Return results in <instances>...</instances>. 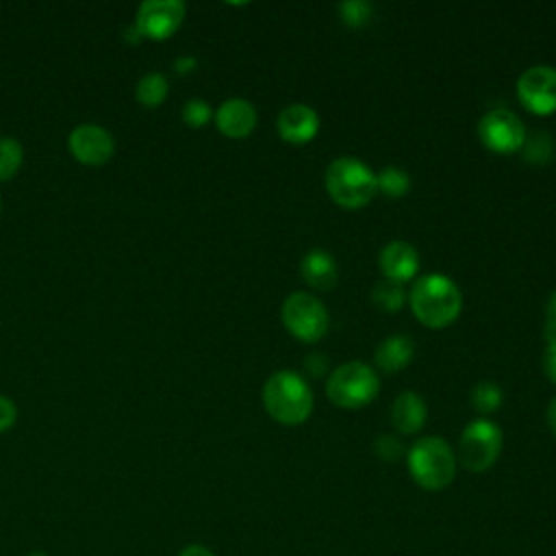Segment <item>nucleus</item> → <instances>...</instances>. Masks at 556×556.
<instances>
[{
	"instance_id": "30",
	"label": "nucleus",
	"mask_w": 556,
	"mask_h": 556,
	"mask_svg": "<svg viewBox=\"0 0 556 556\" xmlns=\"http://www.w3.org/2000/svg\"><path fill=\"white\" fill-rule=\"evenodd\" d=\"M543 367H545L547 378L556 384V339H554V341H547V345H545V352H543Z\"/></svg>"
},
{
	"instance_id": "28",
	"label": "nucleus",
	"mask_w": 556,
	"mask_h": 556,
	"mask_svg": "<svg viewBox=\"0 0 556 556\" xmlns=\"http://www.w3.org/2000/svg\"><path fill=\"white\" fill-rule=\"evenodd\" d=\"M543 337H545V341H554L556 339V289L552 291V295L547 298V304H545Z\"/></svg>"
},
{
	"instance_id": "19",
	"label": "nucleus",
	"mask_w": 556,
	"mask_h": 556,
	"mask_svg": "<svg viewBox=\"0 0 556 556\" xmlns=\"http://www.w3.org/2000/svg\"><path fill=\"white\" fill-rule=\"evenodd\" d=\"M371 302L384 313H397L406 302V291L400 282H393L389 278H380L371 287Z\"/></svg>"
},
{
	"instance_id": "18",
	"label": "nucleus",
	"mask_w": 556,
	"mask_h": 556,
	"mask_svg": "<svg viewBox=\"0 0 556 556\" xmlns=\"http://www.w3.org/2000/svg\"><path fill=\"white\" fill-rule=\"evenodd\" d=\"M167 93H169V83L161 72H148L135 85V100L146 109L161 106Z\"/></svg>"
},
{
	"instance_id": "15",
	"label": "nucleus",
	"mask_w": 556,
	"mask_h": 556,
	"mask_svg": "<svg viewBox=\"0 0 556 556\" xmlns=\"http://www.w3.org/2000/svg\"><path fill=\"white\" fill-rule=\"evenodd\" d=\"M300 276L313 289L330 291L339 280V267L330 252L321 248H313L300 261Z\"/></svg>"
},
{
	"instance_id": "5",
	"label": "nucleus",
	"mask_w": 556,
	"mask_h": 556,
	"mask_svg": "<svg viewBox=\"0 0 556 556\" xmlns=\"http://www.w3.org/2000/svg\"><path fill=\"white\" fill-rule=\"evenodd\" d=\"M378 374L363 361H348L339 365L326 382L328 400L341 408L367 406L378 395Z\"/></svg>"
},
{
	"instance_id": "21",
	"label": "nucleus",
	"mask_w": 556,
	"mask_h": 556,
	"mask_svg": "<svg viewBox=\"0 0 556 556\" xmlns=\"http://www.w3.org/2000/svg\"><path fill=\"white\" fill-rule=\"evenodd\" d=\"M471 406L473 410L482 413V415H489L493 410H497L504 402V393L500 389L497 382L493 380H480L471 387Z\"/></svg>"
},
{
	"instance_id": "16",
	"label": "nucleus",
	"mask_w": 556,
	"mask_h": 556,
	"mask_svg": "<svg viewBox=\"0 0 556 556\" xmlns=\"http://www.w3.org/2000/svg\"><path fill=\"white\" fill-rule=\"evenodd\" d=\"M389 417H391V424H393V428L397 432L415 434V432H419L424 428L426 417H428V408H426V402H424V397L419 393L402 391L393 400Z\"/></svg>"
},
{
	"instance_id": "4",
	"label": "nucleus",
	"mask_w": 556,
	"mask_h": 556,
	"mask_svg": "<svg viewBox=\"0 0 556 556\" xmlns=\"http://www.w3.org/2000/svg\"><path fill=\"white\" fill-rule=\"evenodd\" d=\"M456 454L441 437H421L406 452V465L413 480L426 491H441L456 476Z\"/></svg>"
},
{
	"instance_id": "24",
	"label": "nucleus",
	"mask_w": 556,
	"mask_h": 556,
	"mask_svg": "<svg viewBox=\"0 0 556 556\" xmlns=\"http://www.w3.org/2000/svg\"><path fill=\"white\" fill-rule=\"evenodd\" d=\"M182 122L191 128H202L211 122L213 117V109L211 104L204 100V98H189L185 104H182Z\"/></svg>"
},
{
	"instance_id": "34",
	"label": "nucleus",
	"mask_w": 556,
	"mask_h": 556,
	"mask_svg": "<svg viewBox=\"0 0 556 556\" xmlns=\"http://www.w3.org/2000/svg\"><path fill=\"white\" fill-rule=\"evenodd\" d=\"M26 556H48L46 552H41V549H33V552H28Z\"/></svg>"
},
{
	"instance_id": "29",
	"label": "nucleus",
	"mask_w": 556,
	"mask_h": 556,
	"mask_svg": "<svg viewBox=\"0 0 556 556\" xmlns=\"http://www.w3.org/2000/svg\"><path fill=\"white\" fill-rule=\"evenodd\" d=\"M326 367H328V358H326L324 354H319V352H313V354H308V356L304 358V369H306L313 378H319V376L326 371Z\"/></svg>"
},
{
	"instance_id": "31",
	"label": "nucleus",
	"mask_w": 556,
	"mask_h": 556,
	"mask_svg": "<svg viewBox=\"0 0 556 556\" xmlns=\"http://www.w3.org/2000/svg\"><path fill=\"white\" fill-rule=\"evenodd\" d=\"M178 556H217L215 552H211L206 545H200V543H189L185 545Z\"/></svg>"
},
{
	"instance_id": "10",
	"label": "nucleus",
	"mask_w": 556,
	"mask_h": 556,
	"mask_svg": "<svg viewBox=\"0 0 556 556\" xmlns=\"http://www.w3.org/2000/svg\"><path fill=\"white\" fill-rule=\"evenodd\" d=\"M517 98L534 115H549L556 111V67L530 65L517 78Z\"/></svg>"
},
{
	"instance_id": "12",
	"label": "nucleus",
	"mask_w": 556,
	"mask_h": 556,
	"mask_svg": "<svg viewBox=\"0 0 556 556\" xmlns=\"http://www.w3.org/2000/svg\"><path fill=\"white\" fill-rule=\"evenodd\" d=\"M215 126L222 135L230 139H243L248 137L258 122V113L254 104L245 98H228L224 100L217 111L213 113Z\"/></svg>"
},
{
	"instance_id": "17",
	"label": "nucleus",
	"mask_w": 556,
	"mask_h": 556,
	"mask_svg": "<svg viewBox=\"0 0 556 556\" xmlns=\"http://www.w3.org/2000/svg\"><path fill=\"white\" fill-rule=\"evenodd\" d=\"M413 354H415V343L408 334H391L378 343L374 352V361L378 369L393 374L404 369L413 361Z\"/></svg>"
},
{
	"instance_id": "11",
	"label": "nucleus",
	"mask_w": 556,
	"mask_h": 556,
	"mask_svg": "<svg viewBox=\"0 0 556 556\" xmlns=\"http://www.w3.org/2000/svg\"><path fill=\"white\" fill-rule=\"evenodd\" d=\"M67 150L78 163L98 167L111 161L115 152V139L100 124H78L67 135Z\"/></svg>"
},
{
	"instance_id": "35",
	"label": "nucleus",
	"mask_w": 556,
	"mask_h": 556,
	"mask_svg": "<svg viewBox=\"0 0 556 556\" xmlns=\"http://www.w3.org/2000/svg\"><path fill=\"white\" fill-rule=\"evenodd\" d=\"M0 208H2V202H0Z\"/></svg>"
},
{
	"instance_id": "9",
	"label": "nucleus",
	"mask_w": 556,
	"mask_h": 556,
	"mask_svg": "<svg viewBox=\"0 0 556 556\" xmlns=\"http://www.w3.org/2000/svg\"><path fill=\"white\" fill-rule=\"evenodd\" d=\"M187 4L182 0H143L137 7L132 26L143 39L165 41L182 24Z\"/></svg>"
},
{
	"instance_id": "7",
	"label": "nucleus",
	"mask_w": 556,
	"mask_h": 556,
	"mask_svg": "<svg viewBox=\"0 0 556 556\" xmlns=\"http://www.w3.org/2000/svg\"><path fill=\"white\" fill-rule=\"evenodd\" d=\"M502 430L489 419H473L458 439V458L467 471L482 473L495 465L502 452Z\"/></svg>"
},
{
	"instance_id": "8",
	"label": "nucleus",
	"mask_w": 556,
	"mask_h": 556,
	"mask_svg": "<svg viewBox=\"0 0 556 556\" xmlns=\"http://www.w3.org/2000/svg\"><path fill=\"white\" fill-rule=\"evenodd\" d=\"M476 130L480 143L497 154H510L515 150H521L528 135L519 115L504 106L486 111L480 117Z\"/></svg>"
},
{
	"instance_id": "3",
	"label": "nucleus",
	"mask_w": 556,
	"mask_h": 556,
	"mask_svg": "<svg viewBox=\"0 0 556 556\" xmlns=\"http://www.w3.org/2000/svg\"><path fill=\"white\" fill-rule=\"evenodd\" d=\"M326 191L343 208H361L378 193L376 174L356 156H337L326 167Z\"/></svg>"
},
{
	"instance_id": "23",
	"label": "nucleus",
	"mask_w": 556,
	"mask_h": 556,
	"mask_svg": "<svg viewBox=\"0 0 556 556\" xmlns=\"http://www.w3.org/2000/svg\"><path fill=\"white\" fill-rule=\"evenodd\" d=\"M521 150H523V159L534 165H545L554 159V141L543 130H534V132L526 135Z\"/></svg>"
},
{
	"instance_id": "2",
	"label": "nucleus",
	"mask_w": 556,
	"mask_h": 556,
	"mask_svg": "<svg viewBox=\"0 0 556 556\" xmlns=\"http://www.w3.org/2000/svg\"><path fill=\"white\" fill-rule=\"evenodd\" d=\"M267 415L282 426L304 424L313 410V391L308 382L291 369L274 371L261 391Z\"/></svg>"
},
{
	"instance_id": "22",
	"label": "nucleus",
	"mask_w": 556,
	"mask_h": 556,
	"mask_svg": "<svg viewBox=\"0 0 556 556\" xmlns=\"http://www.w3.org/2000/svg\"><path fill=\"white\" fill-rule=\"evenodd\" d=\"M24 163V148L15 137H0V182L11 180Z\"/></svg>"
},
{
	"instance_id": "26",
	"label": "nucleus",
	"mask_w": 556,
	"mask_h": 556,
	"mask_svg": "<svg viewBox=\"0 0 556 556\" xmlns=\"http://www.w3.org/2000/svg\"><path fill=\"white\" fill-rule=\"evenodd\" d=\"M374 454L387 463H395L404 456V445L397 437L393 434H380L374 441Z\"/></svg>"
},
{
	"instance_id": "32",
	"label": "nucleus",
	"mask_w": 556,
	"mask_h": 556,
	"mask_svg": "<svg viewBox=\"0 0 556 556\" xmlns=\"http://www.w3.org/2000/svg\"><path fill=\"white\" fill-rule=\"evenodd\" d=\"M195 65H198V61L193 56H180L174 61V67L178 70V74H189L195 70Z\"/></svg>"
},
{
	"instance_id": "1",
	"label": "nucleus",
	"mask_w": 556,
	"mask_h": 556,
	"mask_svg": "<svg viewBox=\"0 0 556 556\" xmlns=\"http://www.w3.org/2000/svg\"><path fill=\"white\" fill-rule=\"evenodd\" d=\"M410 311L428 328L450 326L463 308V293L458 285L445 274H424L419 276L408 293Z\"/></svg>"
},
{
	"instance_id": "13",
	"label": "nucleus",
	"mask_w": 556,
	"mask_h": 556,
	"mask_svg": "<svg viewBox=\"0 0 556 556\" xmlns=\"http://www.w3.org/2000/svg\"><path fill=\"white\" fill-rule=\"evenodd\" d=\"M278 135L289 143H306L319 130V115L313 106L304 102L287 104L276 119Z\"/></svg>"
},
{
	"instance_id": "27",
	"label": "nucleus",
	"mask_w": 556,
	"mask_h": 556,
	"mask_svg": "<svg viewBox=\"0 0 556 556\" xmlns=\"http://www.w3.org/2000/svg\"><path fill=\"white\" fill-rule=\"evenodd\" d=\"M17 421V406L9 395L0 393V432H7Z\"/></svg>"
},
{
	"instance_id": "20",
	"label": "nucleus",
	"mask_w": 556,
	"mask_h": 556,
	"mask_svg": "<svg viewBox=\"0 0 556 556\" xmlns=\"http://www.w3.org/2000/svg\"><path fill=\"white\" fill-rule=\"evenodd\" d=\"M378 191L387 198H402L410 187V176L397 165H387L376 174Z\"/></svg>"
},
{
	"instance_id": "6",
	"label": "nucleus",
	"mask_w": 556,
	"mask_h": 556,
	"mask_svg": "<svg viewBox=\"0 0 556 556\" xmlns=\"http://www.w3.org/2000/svg\"><path fill=\"white\" fill-rule=\"evenodd\" d=\"M280 319L285 328L304 343H315L324 339L330 326L326 304L306 291H293L285 298Z\"/></svg>"
},
{
	"instance_id": "14",
	"label": "nucleus",
	"mask_w": 556,
	"mask_h": 556,
	"mask_svg": "<svg viewBox=\"0 0 556 556\" xmlns=\"http://www.w3.org/2000/svg\"><path fill=\"white\" fill-rule=\"evenodd\" d=\"M378 265H380V271H382L384 278L404 285V282H408L417 276L419 254L408 241L395 239V241H389L380 250Z\"/></svg>"
},
{
	"instance_id": "25",
	"label": "nucleus",
	"mask_w": 556,
	"mask_h": 556,
	"mask_svg": "<svg viewBox=\"0 0 556 556\" xmlns=\"http://www.w3.org/2000/svg\"><path fill=\"white\" fill-rule=\"evenodd\" d=\"M337 13L350 26H363L371 17V4L367 0H343L337 4Z\"/></svg>"
},
{
	"instance_id": "33",
	"label": "nucleus",
	"mask_w": 556,
	"mask_h": 556,
	"mask_svg": "<svg viewBox=\"0 0 556 556\" xmlns=\"http://www.w3.org/2000/svg\"><path fill=\"white\" fill-rule=\"evenodd\" d=\"M545 417H547V426L552 430V434L556 437V397L547 404V410H545Z\"/></svg>"
}]
</instances>
